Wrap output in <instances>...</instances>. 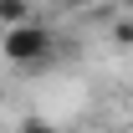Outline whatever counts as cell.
<instances>
[{
    "label": "cell",
    "mask_w": 133,
    "mask_h": 133,
    "mask_svg": "<svg viewBox=\"0 0 133 133\" xmlns=\"http://www.w3.org/2000/svg\"><path fill=\"white\" fill-rule=\"evenodd\" d=\"M5 56L16 66H31V62H46L51 56V31L41 21H26V26H5Z\"/></svg>",
    "instance_id": "1"
},
{
    "label": "cell",
    "mask_w": 133,
    "mask_h": 133,
    "mask_svg": "<svg viewBox=\"0 0 133 133\" xmlns=\"http://www.w3.org/2000/svg\"><path fill=\"white\" fill-rule=\"evenodd\" d=\"M0 21L5 26H26L31 21V0H0Z\"/></svg>",
    "instance_id": "2"
},
{
    "label": "cell",
    "mask_w": 133,
    "mask_h": 133,
    "mask_svg": "<svg viewBox=\"0 0 133 133\" xmlns=\"http://www.w3.org/2000/svg\"><path fill=\"white\" fill-rule=\"evenodd\" d=\"M113 36L123 41V46H133V26H128V21H118V26H113Z\"/></svg>",
    "instance_id": "3"
},
{
    "label": "cell",
    "mask_w": 133,
    "mask_h": 133,
    "mask_svg": "<svg viewBox=\"0 0 133 133\" xmlns=\"http://www.w3.org/2000/svg\"><path fill=\"white\" fill-rule=\"evenodd\" d=\"M21 133H56V128H51V123H26Z\"/></svg>",
    "instance_id": "4"
},
{
    "label": "cell",
    "mask_w": 133,
    "mask_h": 133,
    "mask_svg": "<svg viewBox=\"0 0 133 133\" xmlns=\"http://www.w3.org/2000/svg\"><path fill=\"white\" fill-rule=\"evenodd\" d=\"M62 10H77V5H92V0H56Z\"/></svg>",
    "instance_id": "5"
},
{
    "label": "cell",
    "mask_w": 133,
    "mask_h": 133,
    "mask_svg": "<svg viewBox=\"0 0 133 133\" xmlns=\"http://www.w3.org/2000/svg\"><path fill=\"white\" fill-rule=\"evenodd\" d=\"M128 5H133V0H128Z\"/></svg>",
    "instance_id": "6"
}]
</instances>
